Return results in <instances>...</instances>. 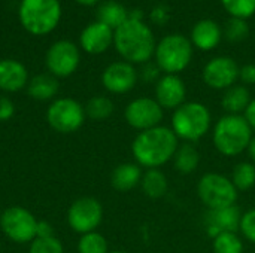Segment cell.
<instances>
[{
    "instance_id": "obj_1",
    "label": "cell",
    "mask_w": 255,
    "mask_h": 253,
    "mask_svg": "<svg viewBox=\"0 0 255 253\" xmlns=\"http://www.w3.org/2000/svg\"><path fill=\"white\" fill-rule=\"evenodd\" d=\"M179 146V139L170 127L158 125L136 134L131 142V155L142 169H161L170 163Z\"/></svg>"
},
{
    "instance_id": "obj_2",
    "label": "cell",
    "mask_w": 255,
    "mask_h": 253,
    "mask_svg": "<svg viewBox=\"0 0 255 253\" xmlns=\"http://www.w3.org/2000/svg\"><path fill=\"white\" fill-rule=\"evenodd\" d=\"M155 36L151 27L140 19L128 18L123 25L114 30V46L120 57L136 66L145 64L154 58Z\"/></svg>"
},
{
    "instance_id": "obj_3",
    "label": "cell",
    "mask_w": 255,
    "mask_h": 253,
    "mask_svg": "<svg viewBox=\"0 0 255 253\" xmlns=\"http://www.w3.org/2000/svg\"><path fill=\"white\" fill-rule=\"evenodd\" d=\"M254 137L244 115H223L212 125V145L218 154L227 158L239 157L248 151Z\"/></svg>"
},
{
    "instance_id": "obj_4",
    "label": "cell",
    "mask_w": 255,
    "mask_h": 253,
    "mask_svg": "<svg viewBox=\"0 0 255 253\" xmlns=\"http://www.w3.org/2000/svg\"><path fill=\"white\" fill-rule=\"evenodd\" d=\"M172 131L182 143H196L202 140L212 128V113L200 101H185L173 110Z\"/></svg>"
},
{
    "instance_id": "obj_5",
    "label": "cell",
    "mask_w": 255,
    "mask_h": 253,
    "mask_svg": "<svg viewBox=\"0 0 255 253\" xmlns=\"http://www.w3.org/2000/svg\"><path fill=\"white\" fill-rule=\"evenodd\" d=\"M18 19L27 33L46 36L60 24L61 3L60 0H21Z\"/></svg>"
},
{
    "instance_id": "obj_6",
    "label": "cell",
    "mask_w": 255,
    "mask_h": 253,
    "mask_svg": "<svg viewBox=\"0 0 255 253\" xmlns=\"http://www.w3.org/2000/svg\"><path fill=\"white\" fill-rule=\"evenodd\" d=\"M194 54L190 37L184 34H167L161 37L154 51V63L163 75H179L188 69Z\"/></svg>"
},
{
    "instance_id": "obj_7",
    "label": "cell",
    "mask_w": 255,
    "mask_h": 253,
    "mask_svg": "<svg viewBox=\"0 0 255 253\" xmlns=\"http://www.w3.org/2000/svg\"><path fill=\"white\" fill-rule=\"evenodd\" d=\"M197 197L208 210L236 206L239 191L235 188L229 176L209 171L197 182Z\"/></svg>"
},
{
    "instance_id": "obj_8",
    "label": "cell",
    "mask_w": 255,
    "mask_h": 253,
    "mask_svg": "<svg viewBox=\"0 0 255 253\" xmlns=\"http://www.w3.org/2000/svg\"><path fill=\"white\" fill-rule=\"evenodd\" d=\"M85 107L72 97H61L51 101L46 109L48 125L60 134H72L85 122Z\"/></svg>"
},
{
    "instance_id": "obj_9",
    "label": "cell",
    "mask_w": 255,
    "mask_h": 253,
    "mask_svg": "<svg viewBox=\"0 0 255 253\" xmlns=\"http://www.w3.org/2000/svg\"><path fill=\"white\" fill-rule=\"evenodd\" d=\"M37 222L39 221L30 210L19 206L7 207L0 215L1 233L16 245H30L36 239Z\"/></svg>"
},
{
    "instance_id": "obj_10",
    "label": "cell",
    "mask_w": 255,
    "mask_h": 253,
    "mask_svg": "<svg viewBox=\"0 0 255 253\" xmlns=\"http://www.w3.org/2000/svg\"><path fill=\"white\" fill-rule=\"evenodd\" d=\"M81 63V51L72 40L61 39L54 42L45 54V66L48 73L60 78L72 76Z\"/></svg>"
},
{
    "instance_id": "obj_11",
    "label": "cell",
    "mask_w": 255,
    "mask_h": 253,
    "mask_svg": "<svg viewBox=\"0 0 255 253\" xmlns=\"http://www.w3.org/2000/svg\"><path fill=\"white\" fill-rule=\"evenodd\" d=\"M103 206L94 197H81L75 200L67 210V224L69 227L84 236L93 231H97L103 221Z\"/></svg>"
},
{
    "instance_id": "obj_12",
    "label": "cell",
    "mask_w": 255,
    "mask_h": 253,
    "mask_svg": "<svg viewBox=\"0 0 255 253\" xmlns=\"http://www.w3.org/2000/svg\"><path fill=\"white\" fill-rule=\"evenodd\" d=\"M164 109L152 97L133 98L124 109L126 122L136 131H145L161 125Z\"/></svg>"
},
{
    "instance_id": "obj_13",
    "label": "cell",
    "mask_w": 255,
    "mask_h": 253,
    "mask_svg": "<svg viewBox=\"0 0 255 253\" xmlns=\"http://www.w3.org/2000/svg\"><path fill=\"white\" fill-rule=\"evenodd\" d=\"M239 70L241 66L233 60L232 57H214L211 58L203 70H202V79L206 86L217 91H226L230 86L236 85L239 81Z\"/></svg>"
},
{
    "instance_id": "obj_14",
    "label": "cell",
    "mask_w": 255,
    "mask_h": 253,
    "mask_svg": "<svg viewBox=\"0 0 255 253\" xmlns=\"http://www.w3.org/2000/svg\"><path fill=\"white\" fill-rule=\"evenodd\" d=\"M139 81V72L136 67L124 60L114 61L102 73V85L111 94H127Z\"/></svg>"
},
{
    "instance_id": "obj_15",
    "label": "cell",
    "mask_w": 255,
    "mask_h": 253,
    "mask_svg": "<svg viewBox=\"0 0 255 253\" xmlns=\"http://www.w3.org/2000/svg\"><path fill=\"white\" fill-rule=\"evenodd\" d=\"M154 98L164 110H175L187 101V85L179 75H161L155 82Z\"/></svg>"
},
{
    "instance_id": "obj_16",
    "label": "cell",
    "mask_w": 255,
    "mask_h": 253,
    "mask_svg": "<svg viewBox=\"0 0 255 253\" xmlns=\"http://www.w3.org/2000/svg\"><path fill=\"white\" fill-rule=\"evenodd\" d=\"M241 218L242 213L238 206L208 210L203 216V228L211 239L223 233H239Z\"/></svg>"
},
{
    "instance_id": "obj_17",
    "label": "cell",
    "mask_w": 255,
    "mask_h": 253,
    "mask_svg": "<svg viewBox=\"0 0 255 253\" xmlns=\"http://www.w3.org/2000/svg\"><path fill=\"white\" fill-rule=\"evenodd\" d=\"M79 45L90 55L103 54L114 45V30L100 21L90 22L79 34Z\"/></svg>"
},
{
    "instance_id": "obj_18",
    "label": "cell",
    "mask_w": 255,
    "mask_h": 253,
    "mask_svg": "<svg viewBox=\"0 0 255 253\" xmlns=\"http://www.w3.org/2000/svg\"><path fill=\"white\" fill-rule=\"evenodd\" d=\"M224 39L223 36V27L211 19V18H202L199 19L193 28H191V34H190V40L191 45L203 52H209L214 51L221 40Z\"/></svg>"
},
{
    "instance_id": "obj_19",
    "label": "cell",
    "mask_w": 255,
    "mask_h": 253,
    "mask_svg": "<svg viewBox=\"0 0 255 253\" xmlns=\"http://www.w3.org/2000/svg\"><path fill=\"white\" fill-rule=\"evenodd\" d=\"M30 78L27 67L13 58L0 60V91L3 92H18L27 88Z\"/></svg>"
},
{
    "instance_id": "obj_20",
    "label": "cell",
    "mask_w": 255,
    "mask_h": 253,
    "mask_svg": "<svg viewBox=\"0 0 255 253\" xmlns=\"http://www.w3.org/2000/svg\"><path fill=\"white\" fill-rule=\"evenodd\" d=\"M143 170L136 163H121L118 164L111 174V185L118 192H130L134 188L140 186Z\"/></svg>"
},
{
    "instance_id": "obj_21",
    "label": "cell",
    "mask_w": 255,
    "mask_h": 253,
    "mask_svg": "<svg viewBox=\"0 0 255 253\" xmlns=\"http://www.w3.org/2000/svg\"><path fill=\"white\" fill-rule=\"evenodd\" d=\"M58 89H60L58 79L55 76H52L51 73H39V75L30 78V81L27 84L28 95L39 101L55 100Z\"/></svg>"
},
{
    "instance_id": "obj_22",
    "label": "cell",
    "mask_w": 255,
    "mask_h": 253,
    "mask_svg": "<svg viewBox=\"0 0 255 253\" xmlns=\"http://www.w3.org/2000/svg\"><path fill=\"white\" fill-rule=\"evenodd\" d=\"M251 100L253 98L248 86L236 84L224 91L221 97V106L227 115H244Z\"/></svg>"
},
{
    "instance_id": "obj_23",
    "label": "cell",
    "mask_w": 255,
    "mask_h": 253,
    "mask_svg": "<svg viewBox=\"0 0 255 253\" xmlns=\"http://www.w3.org/2000/svg\"><path fill=\"white\" fill-rule=\"evenodd\" d=\"M140 189L145 197L151 200H160L169 192V179L160 169L145 170L140 180Z\"/></svg>"
},
{
    "instance_id": "obj_24",
    "label": "cell",
    "mask_w": 255,
    "mask_h": 253,
    "mask_svg": "<svg viewBox=\"0 0 255 253\" xmlns=\"http://www.w3.org/2000/svg\"><path fill=\"white\" fill-rule=\"evenodd\" d=\"M173 166L175 170L179 174H191L194 173L200 166V152L194 146V143H179L175 157H173Z\"/></svg>"
},
{
    "instance_id": "obj_25",
    "label": "cell",
    "mask_w": 255,
    "mask_h": 253,
    "mask_svg": "<svg viewBox=\"0 0 255 253\" xmlns=\"http://www.w3.org/2000/svg\"><path fill=\"white\" fill-rule=\"evenodd\" d=\"M128 13L130 10L123 3L115 0H106L97 7V21L106 24L112 30H117L128 19Z\"/></svg>"
},
{
    "instance_id": "obj_26",
    "label": "cell",
    "mask_w": 255,
    "mask_h": 253,
    "mask_svg": "<svg viewBox=\"0 0 255 253\" xmlns=\"http://www.w3.org/2000/svg\"><path fill=\"white\" fill-rule=\"evenodd\" d=\"M230 180L239 192H247L255 186V164L253 161L238 163L230 174Z\"/></svg>"
},
{
    "instance_id": "obj_27",
    "label": "cell",
    "mask_w": 255,
    "mask_h": 253,
    "mask_svg": "<svg viewBox=\"0 0 255 253\" xmlns=\"http://www.w3.org/2000/svg\"><path fill=\"white\" fill-rule=\"evenodd\" d=\"M84 107H85L87 118H90L93 121H97V122L106 121L108 118L112 116V113L115 110L114 101L106 95H94V97H91Z\"/></svg>"
},
{
    "instance_id": "obj_28",
    "label": "cell",
    "mask_w": 255,
    "mask_h": 253,
    "mask_svg": "<svg viewBox=\"0 0 255 253\" xmlns=\"http://www.w3.org/2000/svg\"><path fill=\"white\" fill-rule=\"evenodd\" d=\"M244 242L238 233H223L212 239L214 253H244Z\"/></svg>"
},
{
    "instance_id": "obj_29",
    "label": "cell",
    "mask_w": 255,
    "mask_h": 253,
    "mask_svg": "<svg viewBox=\"0 0 255 253\" xmlns=\"http://www.w3.org/2000/svg\"><path fill=\"white\" fill-rule=\"evenodd\" d=\"M78 253H109L108 240L97 231L84 234L78 242Z\"/></svg>"
},
{
    "instance_id": "obj_30",
    "label": "cell",
    "mask_w": 255,
    "mask_h": 253,
    "mask_svg": "<svg viewBox=\"0 0 255 253\" xmlns=\"http://www.w3.org/2000/svg\"><path fill=\"white\" fill-rule=\"evenodd\" d=\"M250 34V25L247 19L241 18H229L226 25L223 27V36L230 43H239L245 40Z\"/></svg>"
},
{
    "instance_id": "obj_31",
    "label": "cell",
    "mask_w": 255,
    "mask_h": 253,
    "mask_svg": "<svg viewBox=\"0 0 255 253\" xmlns=\"http://www.w3.org/2000/svg\"><path fill=\"white\" fill-rule=\"evenodd\" d=\"M221 4L232 18L248 19L255 15V0H221Z\"/></svg>"
},
{
    "instance_id": "obj_32",
    "label": "cell",
    "mask_w": 255,
    "mask_h": 253,
    "mask_svg": "<svg viewBox=\"0 0 255 253\" xmlns=\"http://www.w3.org/2000/svg\"><path fill=\"white\" fill-rule=\"evenodd\" d=\"M28 253H64V248L57 237L34 239L30 243Z\"/></svg>"
},
{
    "instance_id": "obj_33",
    "label": "cell",
    "mask_w": 255,
    "mask_h": 253,
    "mask_svg": "<svg viewBox=\"0 0 255 253\" xmlns=\"http://www.w3.org/2000/svg\"><path fill=\"white\" fill-rule=\"evenodd\" d=\"M239 233L247 242L255 245V209H250L242 213Z\"/></svg>"
},
{
    "instance_id": "obj_34",
    "label": "cell",
    "mask_w": 255,
    "mask_h": 253,
    "mask_svg": "<svg viewBox=\"0 0 255 253\" xmlns=\"http://www.w3.org/2000/svg\"><path fill=\"white\" fill-rule=\"evenodd\" d=\"M161 78V70L158 69V66L154 61H148L145 64H142V69L139 72V79H142L143 82H157Z\"/></svg>"
},
{
    "instance_id": "obj_35",
    "label": "cell",
    "mask_w": 255,
    "mask_h": 253,
    "mask_svg": "<svg viewBox=\"0 0 255 253\" xmlns=\"http://www.w3.org/2000/svg\"><path fill=\"white\" fill-rule=\"evenodd\" d=\"M13 115H15L13 101L9 97L0 94V122H6V121L12 119Z\"/></svg>"
},
{
    "instance_id": "obj_36",
    "label": "cell",
    "mask_w": 255,
    "mask_h": 253,
    "mask_svg": "<svg viewBox=\"0 0 255 253\" xmlns=\"http://www.w3.org/2000/svg\"><path fill=\"white\" fill-rule=\"evenodd\" d=\"M239 81L242 82V85L248 86V85H255V63H248L241 66L239 70Z\"/></svg>"
},
{
    "instance_id": "obj_37",
    "label": "cell",
    "mask_w": 255,
    "mask_h": 253,
    "mask_svg": "<svg viewBox=\"0 0 255 253\" xmlns=\"http://www.w3.org/2000/svg\"><path fill=\"white\" fill-rule=\"evenodd\" d=\"M51 237H55L54 227L46 221H39L36 228V239H51Z\"/></svg>"
},
{
    "instance_id": "obj_38",
    "label": "cell",
    "mask_w": 255,
    "mask_h": 253,
    "mask_svg": "<svg viewBox=\"0 0 255 253\" xmlns=\"http://www.w3.org/2000/svg\"><path fill=\"white\" fill-rule=\"evenodd\" d=\"M149 16H151L152 22H155V24H163V22H166V19L169 18V10H167L166 6H155V7L151 10Z\"/></svg>"
},
{
    "instance_id": "obj_39",
    "label": "cell",
    "mask_w": 255,
    "mask_h": 253,
    "mask_svg": "<svg viewBox=\"0 0 255 253\" xmlns=\"http://www.w3.org/2000/svg\"><path fill=\"white\" fill-rule=\"evenodd\" d=\"M244 116H245L247 122L250 124V127L255 131V98H253L251 103L248 104L247 110L244 112Z\"/></svg>"
},
{
    "instance_id": "obj_40",
    "label": "cell",
    "mask_w": 255,
    "mask_h": 253,
    "mask_svg": "<svg viewBox=\"0 0 255 253\" xmlns=\"http://www.w3.org/2000/svg\"><path fill=\"white\" fill-rule=\"evenodd\" d=\"M248 154H250V158H251V161H253V163L255 164V134H254V137H253V140H251V143H250Z\"/></svg>"
},
{
    "instance_id": "obj_41",
    "label": "cell",
    "mask_w": 255,
    "mask_h": 253,
    "mask_svg": "<svg viewBox=\"0 0 255 253\" xmlns=\"http://www.w3.org/2000/svg\"><path fill=\"white\" fill-rule=\"evenodd\" d=\"M73 1H76L78 4H82V6H96L102 0H73Z\"/></svg>"
},
{
    "instance_id": "obj_42",
    "label": "cell",
    "mask_w": 255,
    "mask_h": 253,
    "mask_svg": "<svg viewBox=\"0 0 255 253\" xmlns=\"http://www.w3.org/2000/svg\"><path fill=\"white\" fill-rule=\"evenodd\" d=\"M109 253H128V252H124V251H112V252Z\"/></svg>"
}]
</instances>
